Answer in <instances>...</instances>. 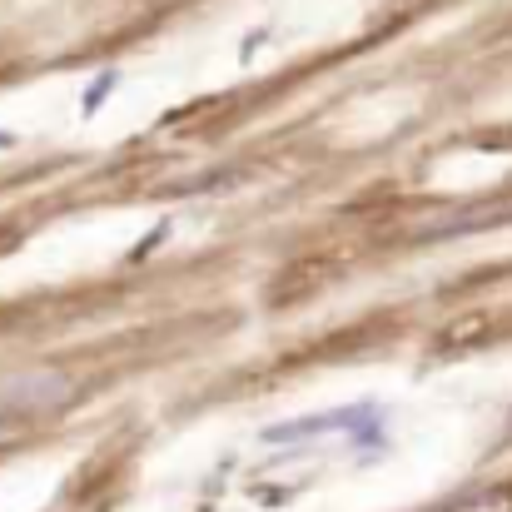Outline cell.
I'll list each match as a JSON object with an SVG mask.
<instances>
[{
    "instance_id": "obj_1",
    "label": "cell",
    "mask_w": 512,
    "mask_h": 512,
    "mask_svg": "<svg viewBox=\"0 0 512 512\" xmlns=\"http://www.w3.org/2000/svg\"><path fill=\"white\" fill-rule=\"evenodd\" d=\"M348 438L358 453H373L388 443L383 433V413L373 403H353V408H329V413H309V418H289L259 433V443L269 448H294V443H319V438Z\"/></svg>"
},
{
    "instance_id": "obj_4",
    "label": "cell",
    "mask_w": 512,
    "mask_h": 512,
    "mask_svg": "<svg viewBox=\"0 0 512 512\" xmlns=\"http://www.w3.org/2000/svg\"><path fill=\"white\" fill-rule=\"evenodd\" d=\"M15 145V135H0V150H10Z\"/></svg>"
},
{
    "instance_id": "obj_3",
    "label": "cell",
    "mask_w": 512,
    "mask_h": 512,
    "mask_svg": "<svg viewBox=\"0 0 512 512\" xmlns=\"http://www.w3.org/2000/svg\"><path fill=\"white\" fill-rule=\"evenodd\" d=\"M110 90H115V75H100V80H95V90L85 95V110H95V105H100V100H105Z\"/></svg>"
},
{
    "instance_id": "obj_2",
    "label": "cell",
    "mask_w": 512,
    "mask_h": 512,
    "mask_svg": "<svg viewBox=\"0 0 512 512\" xmlns=\"http://www.w3.org/2000/svg\"><path fill=\"white\" fill-rule=\"evenodd\" d=\"M75 398V378L55 373V368H30V373H10L0 378V428L45 418L55 408H65Z\"/></svg>"
}]
</instances>
